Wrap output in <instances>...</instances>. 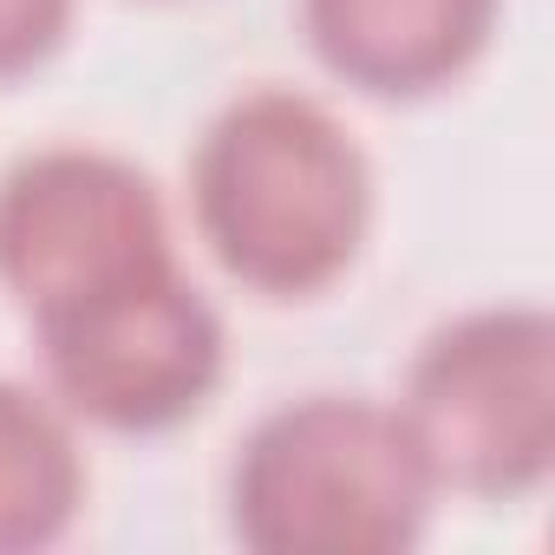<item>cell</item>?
<instances>
[{
    "label": "cell",
    "instance_id": "6da1fadb",
    "mask_svg": "<svg viewBox=\"0 0 555 555\" xmlns=\"http://www.w3.org/2000/svg\"><path fill=\"white\" fill-rule=\"evenodd\" d=\"M190 216L222 274L268 301H301L360 261L373 164L314 92L248 86L190 151Z\"/></svg>",
    "mask_w": 555,
    "mask_h": 555
},
{
    "label": "cell",
    "instance_id": "7a4b0ae2",
    "mask_svg": "<svg viewBox=\"0 0 555 555\" xmlns=\"http://www.w3.org/2000/svg\"><path fill=\"white\" fill-rule=\"evenodd\" d=\"M438 477L399 405L301 392L248 425L229 464V529L255 555H405Z\"/></svg>",
    "mask_w": 555,
    "mask_h": 555
},
{
    "label": "cell",
    "instance_id": "3957f363",
    "mask_svg": "<svg viewBox=\"0 0 555 555\" xmlns=\"http://www.w3.org/2000/svg\"><path fill=\"white\" fill-rule=\"evenodd\" d=\"M438 490L516 503L555 464V314L535 301H490L438 321L399 392Z\"/></svg>",
    "mask_w": 555,
    "mask_h": 555
},
{
    "label": "cell",
    "instance_id": "277c9868",
    "mask_svg": "<svg viewBox=\"0 0 555 555\" xmlns=\"http://www.w3.org/2000/svg\"><path fill=\"white\" fill-rule=\"evenodd\" d=\"M34 334L53 399L73 418L138 438L196 418L229 366L222 314L177 255L138 261L73 301L40 308Z\"/></svg>",
    "mask_w": 555,
    "mask_h": 555
},
{
    "label": "cell",
    "instance_id": "5b68a950",
    "mask_svg": "<svg viewBox=\"0 0 555 555\" xmlns=\"http://www.w3.org/2000/svg\"><path fill=\"white\" fill-rule=\"evenodd\" d=\"M170 255L157 183L99 144H34L0 170V288L27 314Z\"/></svg>",
    "mask_w": 555,
    "mask_h": 555
},
{
    "label": "cell",
    "instance_id": "8992f818",
    "mask_svg": "<svg viewBox=\"0 0 555 555\" xmlns=\"http://www.w3.org/2000/svg\"><path fill=\"white\" fill-rule=\"evenodd\" d=\"M503 0H301L314 60L366 99H431L464 79Z\"/></svg>",
    "mask_w": 555,
    "mask_h": 555
},
{
    "label": "cell",
    "instance_id": "52a82bcc",
    "mask_svg": "<svg viewBox=\"0 0 555 555\" xmlns=\"http://www.w3.org/2000/svg\"><path fill=\"white\" fill-rule=\"evenodd\" d=\"M86 503V451L73 412L0 373V555L53 548Z\"/></svg>",
    "mask_w": 555,
    "mask_h": 555
},
{
    "label": "cell",
    "instance_id": "ba28073f",
    "mask_svg": "<svg viewBox=\"0 0 555 555\" xmlns=\"http://www.w3.org/2000/svg\"><path fill=\"white\" fill-rule=\"evenodd\" d=\"M73 0H0V79H21L60 53Z\"/></svg>",
    "mask_w": 555,
    "mask_h": 555
}]
</instances>
